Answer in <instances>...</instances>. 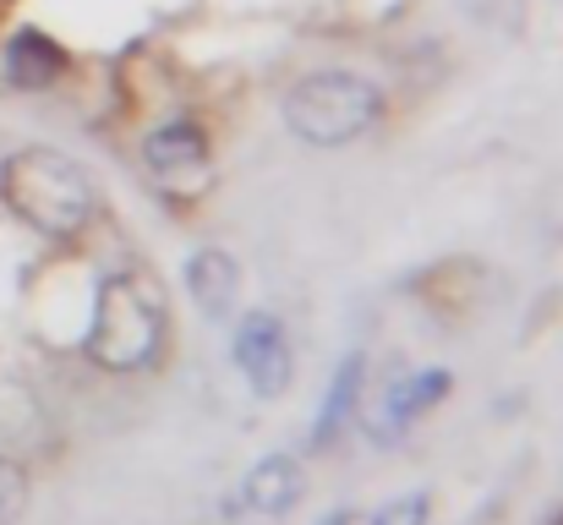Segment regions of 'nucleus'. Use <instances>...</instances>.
I'll list each match as a JSON object with an SVG mask.
<instances>
[{
    "instance_id": "39448f33",
    "label": "nucleus",
    "mask_w": 563,
    "mask_h": 525,
    "mask_svg": "<svg viewBox=\"0 0 563 525\" xmlns=\"http://www.w3.org/2000/svg\"><path fill=\"white\" fill-rule=\"evenodd\" d=\"M235 367L241 378L252 383L257 400H279L290 389V372H296V356H290V335L274 313H246L235 324Z\"/></svg>"
},
{
    "instance_id": "f03ea898",
    "label": "nucleus",
    "mask_w": 563,
    "mask_h": 525,
    "mask_svg": "<svg viewBox=\"0 0 563 525\" xmlns=\"http://www.w3.org/2000/svg\"><path fill=\"white\" fill-rule=\"evenodd\" d=\"M165 296L143 274H110L93 302V329H88V361L104 372H148L165 350Z\"/></svg>"
},
{
    "instance_id": "0eeeda50",
    "label": "nucleus",
    "mask_w": 563,
    "mask_h": 525,
    "mask_svg": "<svg viewBox=\"0 0 563 525\" xmlns=\"http://www.w3.org/2000/svg\"><path fill=\"white\" fill-rule=\"evenodd\" d=\"M187 296L208 324L230 318V307L241 296V263L224 247H197L187 258Z\"/></svg>"
},
{
    "instance_id": "20e7f679",
    "label": "nucleus",
    "mask_w": 563,
    "mask_h": 525,
    "mask_svg": "<svg viewBox=\"0 0 563 525\" xmlns=\"http://www.w3.org/2000/svg\"><path fill=\"white\" fill-rule=\"evenodd\" d=\"M449 389H454V378H449L443 367H421V372H399V378H388L377 394H367V400L356 405V422H362L367 444L394 449L421 416H432V411L449 400Z\"/></svg>"
},
{
    "instance_id": "423d86ee",
    "label": "nucleus",
    "mask_w": 563,
    "mask_h": 525,
    "mask_svg": "<svg viewBox=\"0 0 563 525\" xmlns=\"http://www.w3.org/2000/svg\"><path fill=\"white\" fill-rule=\"evenodd\" d=\"M301 493H307V471H301V460H296V455H263V460L246 471L241 493L230 499V515L285 521V515L301 504Z\"/></svg>"
},
{
    "instance_id": "9d476101",
    "label": "nucleus",
    "mask_w": 563,
    "mask_h": 525,
    "mask_svg": "<svg viewBox=\"0 0 563 525\" xmlns=\"http://www.w3.org/2000/svg\"><path fill=\"white\" fill-rule=\"evenodd\" d=\"M143 160H148V171L159 175V181H191V175H202V165H208V138L191 121H170V127L148 132Z\"/></svg>"
},
{
    "instance_id": "f257e3e1",
    "label": "nucleus",
    "mask_w": 563,
    "mask_h": 525,
    "mask_svg": "<svg viewBox=\"0 0 563 525\" xmlns=\"http://www.w3.org/2000/svg\"><path fill=\"white\" fill-rule=\"evenodd\" d=\"M0 192L22 225H33L38 236H55V241L82 236L93 208H99L93 175L71 154H55V149H16L0 165Z\"/></svg>"
},
{
    "instance_id": "f8f14e48",
    "label": "nucleus",
    "mask_w": 563,
    "mask_h": 525,
    "mask_svg": "<svg viewBox=\"0 0 563 525\" xmlns=\"http://www.w3.org/2000/svg\"><path fill=\"white\" fill-rule=\"evenodd\" d=\"M22 504H27V471L16 466V460H5L0 455V525H11L22 515Z\"/></svg>"
},
{
    "instance_id": "9b49d317",
    "label": "nucleus",
    "mask_w": 563,
    "mask_h": 525,
    "mask_svg": "<svg viewBox=\"0 0 563 525\" xmlns=\"http://www.w3.org/2000/svg\"><path fill=\"white\" fill-rule=\"evenodd\" d=\"M427 521H432V499L427 493H399L383 510H373L367 525H427Z\"/></svg>"
},
{
    "instance_id": "6e6552de",
    "label": "nucleus",
    "mask_w": 563,
    "mask_h": 525,
    "mask_svg": "<svg viewBox=\"0 0 563 525\" xmlns=\"http://www.w3.org/2000/svg\"><path fill=\"white\" fill-rule=\"evenodd\" d=\"M0 72H5L11 88L44 94V88H55V83L66 77V50H60L49 33L22 28V33H11V44H5V55H0Z\"/></svg>"
},
{
    "instance_id": "ddd939ff",
    "label": "nucleus",
    "mask_w": 563,
    "mask_h": 525,
    "mask_svg": "<svg viewBox=\"0 0 563 525\" xmlns=\"http://www.w3.org/2000/svg\"><path fill=\"white\" fill-rule=\"evenodd\" d=\"M318 525H351V515H345V510H329V515H323Z\"/></svg>"
},
{
    "instance_id": "1a4fd4ad",
    "label": "nucleus",
    "mask_w": 563,
    "mask_h": 525,
    "mask_svg": "<svg viewBox=\"0 0 563 525\" xmlns=\"http://www.w3.org/2000/svg\"><path fill=\"white\" fill-rule=\"evenodd\" d=\"M362 383H367V356H362V350H351V356L334 367L329 389H323V405H318V422H312V438H307V449H312V455H329V449L340 444L345 422H351V416H356V405H362Z\"/></svg>"
},
{
    "instance_id": "7ed1b4c3",
    "label": "nucleus",
    "mask_w": 563,
    "mask_h": 525,
    "mask_svg": "<svg viewBox=\"0 0 563 525\" xmlns=\"http://www.w3.org/2000/svg\"><path fill=\"white\" fill-rule=\"evenodd\" d=\"M383 116V94L356 72H312L285 94V127L312 149H340L373 132Z\"/></svg>"
}]
</instances>
